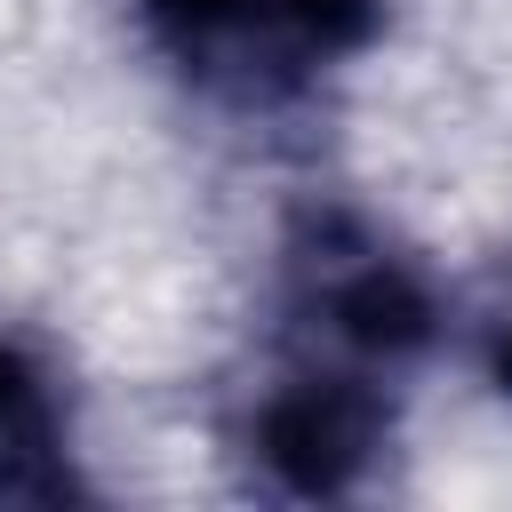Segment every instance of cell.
<instances>
[{
  "mask_svg": "<svg viewBox=\"0 0 512 512\" xmlns=\"http://www.w3.org/2000/svg\"><path fill=\"white\" fill-rule=\"evenodd\" d=\"M384 0H136L152 48L224 104H280L312 64L352 56Z\"/></svg>",
  "mask_w": 512,
  "mask_h": 512,
  "instance_id": "obj_1",
  "label": "cell"
},
{
  "mask_svg": "<svg viewBox=\"0 0 512 512\" xmlns=\"http://www.w3.org/2000/svg\"><path fill=\"white\" fill-rule=\"evenodd\" d=\"M288 320L304 336V360H336V368H400L432 344L440 312L432 288L352 216H312L296 256H288Z\"/></svg>",
  "mask_w": 512,
  "mask_h": 512,
  "instance_id": "obj_2",
  "label": "cell"
},
{
  "mask_svg": "<svg viewBox=\"0 0 512 512\" xmlns=\"http://www.w3.org/2000/svg\"><path fill=\"white\" fill-rule=\"evenodd\" d=\"M256 464L272 472V488L288 496H344L368 456L384 448V392L368 368H336V360H296L248 424Z\"/></svg>",
  "mask_w": 512,
  "mask_h": 512,
  "instance_id": "obj_3",
  "label": "cell"
},
{
  "mask_svg": "<svg viewBox=\"0 0 512 512\" xmlns=\"http://www.w3.org/2000/svg\"><path fill=\"white\" fill-rule=\"evenodd\" d=\"M56 496H72L56 384L24 344L0 336V504H56Z\"/></svg>",
  "mask_w": 512,
  "mask_h": 512,
  "instance_id": "obj_4",
  "label": "cell"
},
{
  "mask_svg": "<svg viewBox=\"0 0 512 512\" xmlns=\"http://www.w3.org/2000/svg\"><path fill=\"white\" fill-rule=\"evenodd\" d=\"M488 368H496V384L512 392V312H504V328H496V344H488Z\"/></svg>",
  "mask_w": 512,
  "mask_h": 512,
  "instance_id": "obj_5",
  "label": "cell"
}]
</instances>
